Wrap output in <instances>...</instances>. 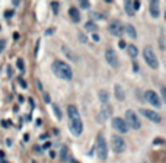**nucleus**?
<instances>
[{
    "mask_svg": "<svg viewBox=\"0 0 166 163\" xmlns=\"http://www.w3.org/2000/svg\"><path fill=\"white\" fill-rule=\"evenodd\" d=\"M67 117H69V128L70 133L74 137H79L83 133V122L80 118V114L74 105L67 106Z\"/></svg>",
    "mask_w": 166,
    "mask_h": 163,
    "instance_id": "obj_1",
    "label": "nucleus"
},
{
    "mask_svg": "<svg viewBox=\"0 0 166 163\" xmlns=\"http://www.w3.org/2000/svg\"><path fill=\"white\" fill-rule=\"evenodd\" d=\"M51 70H53V73H54L55 76L58 79H61V80L69 82L73 77V71H71L70 66L67 63L61 61V60H55L54 63H53V66H51Z\"/></svg>",
    "mask_w": 166,
    "mask_h": 163,
    "instance_id": "obj_2",
    "label": "nucleus"
},
{
    "mask_svg": "<svg viewBox=\"0 0 166 163\" xmlns=\"http://www.w3.org/2000/svg\"><path fill=\"white\" fill-rule=\"evenodd\" d=\"M143 58H144V61L147 63V66L153 70H156V68H159V60H157V57L154 54V51H153L152 47H146L144 50H143Z\"/></svg>",
    "mask_w": 166,
    "mask_h": 163,
    "instance_id": "obj_3",
    "label": "nucleus"
},
{
    "mask_svg": "<svg viewBox=\"0 0 166 163\" xmlns=\"http://www.w3.org/2000/svg\"><path fill=\"white\" fill-rule=\"evenodd\" d=\"M96 154L101 160H107L108 157V144L102 134H98L96 137Z\"/></svg>",
    "mask_w": 166,
    "mask_h": 163,
    "instance_id": "obj_4",
    "label": "nucleus"
},
{
    "mask_svg": "<svg viewBox=\"0 0 166 163\" xmlns=\"http://www.w3.org/2000/svg\"><path fill=\"white\" fill-rule=\"evenodd\" d=\"M124 121L127 122L128 128L131 127L133 130H140V127H141V121H140L138 115L133 111V109H127V111H125V120Z\"/></svg>",
    "mask_w": 166,
    "mask_h": 163,
    "instance_id": "obj_5",
    "label": "nucleus"
},
{
    "mask_svg": "<svg viewBox=\"0 0 166 163\" xmlns=\"http://www.w3.org/2000/svg\"><path fill=\"white\" fill-rule=\"evenodd\" d=\"M108 31H109L111 35H114V37H121L124 34V26H123L121 21L114 19V21H111L109 25H108Z\"/></svg>",
    "mask_w": 166,
    "mask_h": 163,
    "instance_id": "obj_6",
    "label": "nucleus"
},
{
    "mask_svg": "<svg viewBox=\"0 0 166 163\" xmlns=\"http://www.w3.org/2000/svg\"><path fill=\"white\" fill-rule=\"evenodd\" d=\"M105 60H107V63L112 68L120 67V60H118V55H117L114 48H107V51H105Z\"/></svg>",
    "mask_w": 166,
    "mask_h": 163,
    "instance_id": "obj_7",
    "label": "nucleus"
},
{
    "mask_svg": "<svg viewBox=\"0 0 166 163\" xmlns=\"http://www.w3.org/2000/svg\"><path fill=\"white\" fill-rule=\"evenodd\" d=\"M111 146L115 153H123L125 150V140L120 136H112L111 137Z\"/></svg>",
    "mask_w": 166,
    "mask_h": 163,
    "instance_id": "obj_8",
    "label": "nucleus"
},
{
    "mask_svg": "<svg viewBox=\"0 0 166 163\" xmlns=\"http://www.w3.org/2000/svg\"><path fill=\"white\" fill-rule=\"evenodd\" d=\"M112 127H114V130H117L120 134H125V133H128V125H127V122L123 120V118H120V117H115V118H112Z\"/></svg>",
    "mask_w": 166,
    "mask_h": 163,
    "instance_id": "obj_9",
    "label": "nucleus"
},
{
    "mask_svg": "<svg viewBox=\"0 0 166 163\" xmlns=\"http://www.w3.org/2000/svg\"><path fill=\"white\" fill-rule=\"evenodd\" d=\"M140 114H141L143 117H146L149 121H152V122H156V124L162 122V117H160V114L154 112V111H152V109L141 108V109H140Z\"/></svg>",
    "mask_w": 166,
    "mask_h": 163,
    "instance_id": "obj_10",
    "label": "nucleus"
},
{
    "mask_svg": "<svg viewBox=\"0 0 166 163\" xmlns=\"http://www.w3.org/2000/svg\"><path fill=\"white\" fill-rule=\"evenodd\" d=\"M144 96H146V101H147L150 105L156 106V108H160V106H162V101H160L159 95H157L154 90H147Z\"/></svg>",
    "mask_w": 166,
    "mask_h": 163,
    "instance_id": "obj_11",
    "label": "nucleus"
},
{
    "mask_svg": "<svg viewBox=\"0 0 166 163\" xmlns=\"http://www.w3.org/2000/svg\"><path fill=\"white\" fill-rule=\"evenodd\" d=\"M111 115H112V108H111V105L109 104H104V105H102V109H101V112H99V115L96 117V121L98 122L107 121Z\"/></svg>",
    "mask_w": 166,
    "mask_h": 163,
    "instance_id": "obj_12",
    "label": "nucleus"
},
{
    "mask_svg": "<svg viewBox=\"0 0 166 163\" xmlns=\"http://www.w3.org/2000/svg\"><path fill=\"white\" fill-rule=\"evenodd\" d=\"M150 15H152L153 18H157L160 15L159 0H150Z\"/></svg>",
    "mask_w": 166,
    "mask_h": 163,
    "instance_id": "obj_13",
    "label": "nucleus"
},
{
    "mask_svg": "<svg viewBox=\"0 0 166 163\" xmlns=\"http://www.w3.org/2000/svg\"><path fill=\"white\" fill-rule=\"evenodd\" d=\"M69 16H70V19L73 21V23H79V22H80V12H79L76 7H70Z\"/></svg>",
    "mask_w": 166,
    "mask_h": 163,
    "instance_id": "obj_14",
    "label": "nucleus"
},
{
    "mask_svg": "<svg viewBox=\"0 0 166 163\" xmlns=\"http://www.w3.org/2000/svg\"><path fill=\"white\" fill-rule=\"evenodd\" d=\"M124 32L131 38V40H136V38H137V31H136V28L133 26L131 23H127V25H125Z\"/></svg>",
    "mask_w": 166,
    "mask_h": 163,
    "instance_id": "obj_15",
    "label": "nucleus"
},
{
    "mask_svg": "<svg viewBox=\"0 0 166 163\" xmlns=\"http://www.w3.org/2000/svg\"><path fill=\"white\" fill-rule=\"evenodd\" d=\"M61 50H63L64 55H66V57H67L69 60H73V61H77V60H79V58L76 57V54H74V53H73V51L70 50L67 45H61Z\"/></svg>",
    "mask_w": 166,
    "mask_h": 163,
    "instance_id": "obj_16",
    "label": "nucleus"
},
{
    "mask_svg": "<svg viewBox=\"0 0 166 163\" xmlns=\"http://www.w3.org/2000/svg\"><path fill=\"white\" fill-rule=\"evenodd\" d=\"M114 90H115V98H117L118 101H124L125 93H124V90H123V87H121L120 84H115V86H114Z\"/></svg>",
    "mask_w": 166,
    "mask_h": 163,
    "instance_id": "obj_17",
    "label": "nucleus"
},
{
    "mask_svg": "<svg viewBox=\"0 0 166 163\" xmlns=\"http://www.w3.org/2000/svg\"><path fill=\"white\" fill-rule=\"evenodd\" d=\"M124 9L125 13L128 16H133L134 15V10H133V0H124Z\"/></svg>",
    "mask_w": 166,
    "mask_h": 163,
    "instance_id": "obj_18",
    "label": "nucleus"
},
{
    "mask_svg": "<svg viewBox=\"0 0 166 163\" xmlns=\"http://www.w3.org/2000/svg\"><path fill=\"white\" fill-rule=\"evenodd\" d=\"M125 48H127V53H128V55H130L131 58H136V57H137L138 50H137V47H136V45L130 44V45H127Z\"/></svg>",
    "mask_w": 166,
    "mask_h": 163,
    "instance_id": "obj_19",
    "label": "nucleus"
},
{
    "mask_svg": "<svg viewBox=\"0 0 166 163\" xmlns=\"http://www.w3.org/2000/svg\"><path fill=\"white\" fill-rule=\"evenodd\" d=\"M99 99H101L102 104H108V101H109L108 92H107V90H99Z\"/></svg>",
    "mask_w": 166,
    "mask_h": 163,
    "instance_id": "obj_20",
    "label": "nucleus"
},
{
    "mask_svg": "<svg viewBox=\"0 0 166 163\" xmlns=\"http://www.w3.org/2000/svg\"><path fill=\"white\" fill-rule=\"evenodd\" d=\"M84 29H87V31H93L95 34L98 32V26L93 23V22H87V23L84 25Z\"/></svg>",
    "mask_w": 166,
    "mask_h": 163,
    "instance_id": "obj_21",
    "label": "nucleus"
},
{
    "mask_svg": "<svg viewBox=\"0 0 166 163\" xmlns=\"http://www.w3.org/2000/svg\"><path fill=\"white\" fill-rule=\"evenodd\" d=\"M53 109H54L55 112V117H57V120H61V112H60V108L55 105V104H53Z\"/></svg>",
    "mask_w": 166,
    "mask_h": 163,
    "instance_id": "obj_22",
    "label": "nucleus"
},
{
    "mask_svg": "<svg viewBox=\"0 0 166 163\" xmlns=\"http://www.w3.org/2000/svg\"><path fill=\"white\" fill-rule=\"evenodd\" d=\"M79 4H80V7L82 9H89V0H79Z\"/></svg>",
    "mask_w": 166,
    "mask_h": 163,
    "instance_id": "obj_23",
    "label": "nucleus"
},
{
    "mask_svg": "<svg viewBox=\"0 0 166 163\" xmlns=\"http://www.w3.org/2000/svg\"><path fill=\"white\" fill-rule=\"evenodd\" d=\"M51 6H53V12L57 15L58 13V3H57V1H53V3H51Z\"/></svg>",
    "mask_w": 166,
    "mask_h": 163,
    "instance_id": "obj_24",
    "label": "nucleus"
},
{
    "mask_svg": "<svg viewBox=\"0 0 166 163\" xmlns=\"http://www.w3.org/2000/svg\"><path fill=\"white\" fill-rule=\"evenodd\" d=\"M16 64H18V68H19L21 71H24V61H22L21 58H19L18 61H16Z\"/></svg>",
    "mask_w": 166,
    "mask_h": 163,
    "instance_id": "obj_25",
    "label": "nucleus"
},
{
    "mask_svg": "<svg viewBox=\"0 0 166 163\" xmlns=\"http://www.w3.org/2000/svg\"><path fill=\"white\" fill-rule=\"evenodd\" d=\"M138 7H140V1H138V0H136V1L133 3V10L136 12V10H138Z\"/></svg>",
    "mask_w": 166,
    "mask_h": 163,
    "instance_id": "obj_26",
    "label": "nucleus"
},
{
    "mask_svg": "<svg viewBox=\"0 0 166 163\" xmlns=\"http://www.w3.org/2000/svg\"><path fill=\"white\" fill-rule=\"evenodd\" d=\"M79 38H80V41H82V42H86V41H87V38H86V35L83 37V34H79Z\"/></svg>",
    "mask_w": 166,
    "mask_h": 163,
    "instance_id": "obj_27",
    "label": "nucleus"
},
{
    "mask_svg": "<svg viewBox=\"0 0 166 163\" xmlns=\"http://www.w3.org/2000/svg\"><path fill=\"white\" fill-rule=\"evenodd\" d=\"M3 48H4V41H3V40H0V53L3 51Z\"/></svg>",
    "mask_w": 166,
    "mask_h": 163,
    "instance_id": "obj_28",
    "label": "nucleus"
},
{
    "mask_svg": "<svg viewBox=\"0 0 166 163\" xmlns=\"http://www.w3.org/2000/svg\"><path fill=\"white\" fill-rule=\"evenodd\" d=\"M44 101H45L47 104H50V96L47 95V93H44Z\"/></svg>",
    "mask_w": 166,
    "mask_h": 163,
    "instance_id": "obj_29",
    "label": "nucleus"
},
{
    "mask_svg": "<svg viewBox=\"0 0 166 163\" xmlns=\"http://www.w3.org/2000/svg\"><path fill=\"white\" fill-rule=\"evenodd\" d=\"M37 86H38V89H40V90H42V83H41V80H40V79L37 80Z\"/></svg>",
    "mask_w": 166,
    "mask_h": 163,
    "instance_id": "obj_30",
    "label": "nucleus"
},
{
    "mask_svg": "<svg viewBox=\"0 0 166 163\" xmlns=\"http://www.w3.org/2000/svg\"><path fill=\"white\" fill-rule=\"evenodd\" d=\"M125 47H127V44L124 41H120V48H125Z\"/></svg>",
    "mask_w": 166,
    "mask_h": 163,
    "instance_id": "obj_31",
    "label": "nucleus"
},
{
    "mask_svg": "<svg viewBox=\"0 0 166 163\" xmlns=\"http://www.w3.org/2000/svg\"><path fill=\"white\" fill-rule=\"evenodd\" d=\"M53 31H54V29H47V32H45V34H47V35H51V34H53Z\"/></svg>",
    "mask_w": 166,
    "mask_h": 163,
    "instance_id": "obj_32",
    "label": "nucleus"
},
{
    "mask_svg": "<svg viewBox=\"0 0 166 163\" xmlns=\"http://www.w3.org/2000/svg\"><path fill=\"white\" fill-rule=\"evenodd\" d=\"M93 40H95V41H98V40H99V37H98L96 34H93Z\"/></svg>",
    "mask_w": 166,
    "mask_h": 163,
    "instance_id": "obj_33",
    "label": "nucleus"
},
{
    "mask_svg": "<svg viewBox=\"0 0 166 163\" xmlns=\"http://www.w3.org/2000/svg\"><path fill=\"white\" fill-rule=\"evenodd\" d=\"M105 1H107V3H109V1H111V0H105Z\"/></svg>",
    "mask_w": 166,
    "mask_h": 163,
    "instance_id": "obj_34",
    "label": "nucleus"
}]
</instances>
